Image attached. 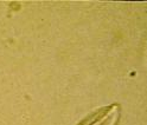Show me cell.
Returning a JSON list of instances; mask_svg holds the SVG:
<instances>
[{
	"label": "cell",
	"instance_id": "6da1fadb",
	"mask_svg": "<svg viewBox=\"0 0 147 125\" xmlns=\"http://www.w3.org/2000/svg\"><path fill=\"white\" fill-rule=\"evenodd\" d=\"M120 104L113 103L89 113L77 125H117L119 120H120Z\"/></svg>",
	"mask_w": 147,
	"mask_h": 125
}]
</instances>
